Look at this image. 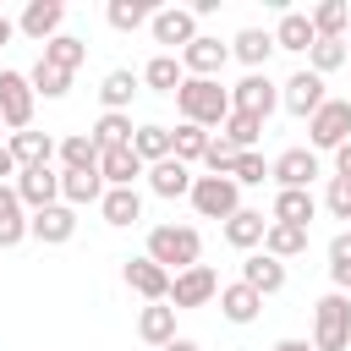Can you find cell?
Listing matches in <instances>:
<instances>
[{"instance_id":"cell-1","label":"cell","mask_w":351,"mask_h":351,"mask_svg":"<svg viewBox=\"0 0 351 351\" xmlns=\"http://www.w3.org/2000/svg\"><path fill=\"white\" fill-rule=\"evenodd\" d=\"M176 110H181V121H192V126H225V115H230V88L219 82V77H186L181 88H176Z\"/></svg>"},{"instance_id":"cell-2","label":"cell","mask_w":351,"mask_h":351,"mask_svg":"<svg viewBox=\"0 0 351 351\" xmlns=\"http://www.w3.org/2000/svg\"><path fill=\"white\" fill-rule=\"evenodd\" d=\"M143 258H154L165 274H181V269L203 263V236H197V225H176V219L170 225H154Z\"/></svg>"},{"instance_id":"cell-3","label":"cell","mask_w":351,"mask_h":351,"mask_svg":"<svg viewBox=\"0 0 351 351\" xmlns=\"http://www.w3.org/2000/svg\"><path fill=\"white\" fill-rule=\"evenodd\" d=\"M351 346V296L324 291L313 302V351H346Z\"/></svg>"},{"instance_id":"cell-4","label":"cell","mask_w":351,"mask_h":351,"mask_svg":"<svg viewBox=\"0 0 351 351\" xmlns=\"http://www.w3.org/2000/svg\"><path fill=\"white\" fill-rule=\"evenodd\" d=\"M307 143L313 154H335L340 143H351V99H324L307 115Z\"/></svg>"},{"instance_id":"cell-5","label":"cell","mask_w":351,"mask_h":351,"mask_svg":"<svg viewBox=\"0 0 351 351\" xmlns=\"http://www.w3.org/2000/svg\"><path fill=\"white\" fill-rule=\"evenodd\" d=\"M186 197H192V208L203 219H230L241 208V186L230 176H192V192Z\"/></svg>"},{"instance_id":"cell-6","label":"cell","mask_w":351,"mask_h":351,"mask_svg":"<svg viewBox=\"0 0 351 351\" xmlns=\"http://www.w3.org/2000/svg\"><path fill=\"white\" fill-rule=\"evenodd\" d=\"M33 104H38V93L27 82V71H0V126L5 132H27L33 126Z\"/></svg>"},{"instance_id":"cell-7","label":"cell","mask_w":351,"mask_h":351,"mask_svg":"<svg viewBox=\"0 0 351 351\" xmlns=\"http://www.w3.org/2000/svg\"><path fill=\"white\" fill-rule=\"evenodd\" d=\"M318 176H324V159L313 148H285L280 159H269V181H280V192H313Z\"/></svg>"},{"instance_id":"cell-8","label":"cell","mask_w":351,"mask_h":351,"mask_svg":"<svg viewBox=\"0 0 351 351\" xmlns=\"http://www.w3.org/2000/svg\"><path fill=\"white\" fill-rule=\"evenodd\" d=\"M219 296V274L208 269V263H192V269H181V274H170V307L176 313H186V307H208Z\"/></svg>"},{"instance_id":"cell-9","label":"cell","mask_w":351,"mask_h":351,"mask_svg":"<svg viewBox=\"0 0 351 351\" xmlns=\"http://www.w3.org/2000/svg\"><path fill=\"white\" fill-rule=\"evenodd\" d=\"M230 110L269 121V115L280 110V82H269V71H247V77L230 88Z\"/></svg>"},{"instance_id":"cell-10","label":"cell","mask_w":351,"mask_h":351,"mask_svg":"<svg viewBox=\"0 0 351 351\" xmlns=\"http://www.w3.org/2000/svg\"><path fill=\"white\" fill-rule=\"evenodd\" d=\"M148 33H154V44H165V55H181V49L197 38V16H192L186 5H165V11H154Z\"/></svg>"},{"instance_id":"cell-11","label":"cell","mask_w":351,"mask_h":351,"mask_svg":"<svg viewBox=\"0 0 351 351\" xmlns=\"http://www.w3.org/2000/svg\"><path fill=\"white\" fill-rule=\"evenodd\" d=\"M16 197H22V208L27 214H38V208H49V203H60V170L55 165H33V170H16Z\"/></svg>"},{"instance_id":"cell-12","label":"cell","mask_w":351,"mask_h":351,"mask_svg":"<svg viewBox=\"0 0 351 351\" xmlns=\"http://www.w3.org/2000/svg\"><path fill=\"white\" fill-rule=\"evenodd\" d=\"M27 236H33V241H44V247H66V241L77 236V208L49 203V208L27 214Z\"/></svg>"},{"instance_id":"cell-13","label":"cell","mask_w":351,"mask_h":351,"mask_svg":"<svg viewBox=\"0 0 351 351\" xmlns=\"http://www.w3.org/2000/svg\"><path fill=\"white\" fill-rule=\"evenodd\" d=\"M176 60H181V71H186V77H219V71H225V60H230V44H219V38L197 33Z\"/></svg>"},{"instance_id":"cell-14","label":"cell","mask_w":351,"mask_h":351,"mask_svg":"<svg viewBox=\"0 0 351 351\" xmlns=\"http://www.w3.org/2000/svg\"><path fill=\"white\" fill-rule=\"evenodd\" d=\"M324 99H329V93H324V77H313L307 66H302V71H291V77L280 82V104H285L291 115H302V121H307Z\"/></svg>"},{"instance_id":"cell-15","label":"cell","mask_w":351,"mask_h":351,"mask_svg":"<svg viewBox=\"0 0 351 351\" xmlns=\"http://www.w3.org/2000/svg\"><path fill=\"white\" fill-rule=\"evenodd\" d=\"M60 22H66V5L60 0H27L22 16H16V33H27L33 44H49L60 33Z\"/></svg>"},{"instance_id":"cell-16","label":"cell","mask_w":351,"mask_h":351,"mask_svg":"<svg viewBox=\"0 0 351 351\" xmlns=\"http://www.w3.org/2000/svg\"><path fill=\"white\" fill-rule=\"evenodd\" d=\"M121 280H126V285H132L143 302H165V296H170V274H165L154 258H126Z\"/></svg>"},{"instance_id":"cell-17","label":"cell","mask_w":351,"mask_h":351,"mask_svg":"<svg viewBox=\"0 0 351 351\" xmlns=\"http://www.w3.org/2000/svg\"><path fill=\"white\" fill-rule=\"evenodd\" d=\"M274 49H285V55H307L313 44H318V33H313V22H307V11H280V22H274Z\"/></svg>"},{"instance_id":"cell-18","label":"cell","mask_w":351,"mask_h":351,"mask_svg":"<svg viewBox=\"0 0 351 351\" xmlns=\"http://www.w3.org/2000/svg\"><path fill=\"white\" fill-rule=\"evenodd\" d=\"M143 181H148L154 197H186V192H192V165H181V159H159V165L143 170Z\"/></svg>"},{"instance_id":"cell-19","label":"cell","mask_w":351,"mask_h":351,"mask_svg":"<svg viewBox=\"0 0 351 351\" xmlns=\"http://www.w3.org/2000/svg\"><path fill=\"white\" fill-rule=\"evenodd\" d=\"M99 214H104V225L126 230V225H137V219H143V192H137V186H104Z\"/></svg>"},{"instance_id":"cell-20","label":"cell","mask_w":351,"mask_h":351,"mask_svg":"<svg viewBox=\"0 0 351 351\" xmlns=\"http://www.w3.org/2000/svg\"><path fill=\"white\" fill-rule=\"evenodd\" d=\"M11 159H16V170H33V165H55V137L49 132H11Z\"/></svg>"},{"instance_id":"cell-21","label":"cell","mask_w":351,"mask_h":351,"mask_svg":"<svg viewBox=\"0 0 351 351\" xmlns=\"http://www.w3.org/2000/svg\"><path fill=\"white\" fill-rule=\"evenodd\" d=\"M143 170H148V165L132 154V143H126V148H104V154H99V176H104V186H137V181H143Z\"/></svg>"},{"instance_id":"cell-22","label":"cell","mask_w":351,"mask_h":351,"mask_svg":"<svg viewBox=\"0 0 351 351\" xmlns=\"http://www.w3.org/2000/svg\"><path fill=\"white\" fill-rule=\"evenodd\" d=\"M241 285H252L258 296H274V291H285V263L269 258V252H247V263H241Z\"/></svg>"},{"instance_id":"cell-23","label":"cell","mask_w":351,"mask_h":351,"mask_svg":"<svg viewBox=\"0 0 351 351\" xmlns=\"http://www.w3.org/2000/svg\"><path fill=\"white\" fill-rule=\"evenodd\" d=\"M104 197V176L99 170H60V203L66 208H88Z\"/></svg>"},{"instance_id":"cell-24","label":"cell","mask_w":351,"mask_h":351,"mask_svg":"<svg viewBox=\"0 0 351 351\" xmlns=\"http://www.w3.org/2000/svg\"><path fill=\"white\" fill-rule=\"evenodd\" d=\"M263 230H269V219H263L258 208H236V214L225 219V241H230L236 252H258V247H263Z\"/></svg>"},{"instance_id":"cell-25","label":"cell","mask_w":351,"mask_h":351,"mask_svg":"<svg viewBox=\"0 0 351 351\" xmlns=\"http://www.w3.org/2000/svg\"><path fill=\"white\" fill-rule=\"evenodd\" d=\"M137 71H126V66H115V71H104V82H99V104L104 110H115V115H126L132 110V99H137Z\"/></svg>"},{"instance_id":"cell-26","label":"cell","mask_w":351,"mask_h":351,"mask_svg":"<svg viewBox=\"0 0 351 351\" xmlns=\"http://www.w3.org/2000/svg\"><path fill=\"white\" fill-rule=\"evenodd\" d=\"M313 214H318V197H313V192H274V208H269L274 225H296V230H307Z\"/></svg>"},{"instance_id":"cell-27","label":"cell","mask_w":351,"mask_h":351,"mask_svg":"<svg viewBox=\"0 0 351 351\" xmlns=\"http://www.w3.org/2000/svg\"><path fill=\"white\" fill-rule=\"evenodd\" d=\"M214 302H219V313H225L230 324H252V318L263 313V296H258L252 285H241V280H236V285H219Z\"/></svg>"},{"instance_id":"cell-28","label":"cell","mask_w":351,"mask_h":351,"mask_svg":"<svg viewBox=\"0 0 351 351\" xmlns=\"http://www.w3.org/2000/svg\"><path fill=\"white\" fill-rule=\"evenodd\" d=\"M137 335L165 351V346L176 340V307H170V302H148V307L137 313Z\"/></svg>"},{"instance_id":"cell-29","label":"cell","mask_w":351,"mask_h":351,"mask_svg":"<svg viewBox=\"0 0 351 351\" xmlns=\"http://www.w3.org/2000/svg\"><path fill=\"white\" fill-rule=\"evenodd\" d=\"M27 241V208L16 197V186H0V252Z\"/></svg>"},{"instance_id":"cell-30","label":"cell","mask_w":351,"mask_h":351,"mask_svg":"<svg viewBox=\"0 0 351 351\" xmlns=\"http://www.w3.org/2000/svg\"><path fill=\"white\" fill-rule=\"evenodd\" d=\"M230 55H236L247 71H263V66H269V55H274V38H269L263 27H241V33L230 38Z\"/></svg>"},{"instance_id":"cell-31","label":"cell","mask_w":351,"mask_h":351,"mask_svg":"<svg viewBox=\"0 0 351 351\" xmlns=\"http://www.w3.org/2000/svg\"><path fill=\"white\" fill-rule=\"evenodd\" d=\"M137 82H143V88H154V93H170V99H176V88L186 82V71H181V60H176V55H165V49H159V55L137 71Z\"/></svg>"},{"instance_id":"cell-32","label":"cell","mask_w":351,"mask_h":351,"mask_svg":"<svg viewBox=\"0 0 351 351\" xmlns=\"http://www.w3.org/2000/svg\"><path fill=\"white\" fill-rule=\"evenodd\" d=\"M307 22H313L318 38H346V27H351V5H346V0H318V5L307 11Z\"/></svg>"},{"instance_id":"cell-33","label":"cell","mask_w":351,"mask_h":351,"mask_svg":"<svg viewBox=\"0 0 351 351\" xmlns=\"http://www.w3.org/2000/svg\"><path fill=\"white\" fill-rule=\"evenodd\" d=\"M208 137H214V132H203V126L181 121V126L170 132V159H181V165H203V154H208Z\"/></svg>"},{"instance_id":"cell-34","label":"cell","mask_w":351,"mask_h":351,"mask_svg":"<svg viewBox=\"0 0 351 351\" xmlns=\"http://www.w3.org/2000/svg\"><path fill=\"white\" fill-rule=\"evenodd\" d=\"M55 159H60V170H99V148H93L88 132L60 137V143H55Z\"/></svg>"},{"instance_id":"cell-35","label":"cell","mask_w":351,"mask_h":351,"mask_svg":"<svg viewBox=\"0 0 351 351\" xmlns=\"http://www.w3.org/2000/svg\"><path fill=\"white\" fill-rule=\"evenodd\" d=\"M258 252H269V258H280V263H285V258H302V252H307V230H296V225H274V219H269Z\"/></svg>"},{"instance_id":"cell-36","label":"cell","mask_w":351,"mask_h":351,"mask_svg":"<svg viewBox=\"0 0 351 351\" xmlns=\"http://www.w3.org/2000/svg\"><path fill=\"white\" fill-rule=\"evenodd\" d=\"M132 132H137V126H132V115L104 110V115L93 121V132H88V137H93V148L104 154V148H126V143H132Z\"/></svg>"},{"instance_id":"cell-37","label":"cell","mask_w":351,"mask_h":351,"mask_svg":"<svg viewBox=\"0 0 351 351\" xmlns=\"http://www.w3.org/2000/svg\"><path fill=\"white\" fill-rule=\"evenodd\" d=\"M104 16H110V27H115V33H137V27H148V22H154V5H148V0H110V5H104Z\"/></svg>"},{"instance_id":"cell-38","label":"cell","mask_w":351,"mask_h":351,"mask_svg":"<svg viewBox=\"0 0 351 351\" xmlns=\"http://www.w3.org/2000/svg\"><path fill=\"white\" fill-rule=\"evenodd\" d=\"M38 60H49V66H60V71H77L82 60H88V44L77 38V33H55L49 44H44V55Z\"/></svg>"},{"instance_id":"cell-39","label":"cell","mask_w":351,"mask_h":351,"mask_svg":"<svg viewBox=\"0 0 351 351\" xmlns=\"http://www.w3.org/2000/svg\"><path fill=\"white\" fill-rule=\"evenodd\" d=\"M219 137H225L236 154H247V148H258V137H263V121H258V115H241V110H230V115H225V126H219Z\"/></svg>"},{"instance_id":"cell-40","label":"cell","mask_w":351,"mask_h":351,"mask_svg":"<svg viewBox=\"0 0 351 351\" xmlns=\"http://www.w3.org/2000/svg\"><path fill=\"white\" fill-rule=\"evenodd\" d=\"M132 154L143 159V165H159V159H170V126H137L132 132Z\"/></svg>"},{"instance_id":"cell-41","label":"cell","mask_w":351,"mask_h":351,"mask_svg":"<svg viewBox=\"0 0 351 351\" xmlns=\"http://www.w3.org/2000/svg\"><path fill=\"white\" fill-rule=\"evenodd\" d=\"M346 60H351L346 38H318V44L307 49V71H313V77H329V71H340Z\"/></svg>"},{"instance_id":"cell-42","label":"cell","mask_w":351,"mask_h":351,"mask_svg":"<svg viewBox=\"0 0 351 351\" xmlns=\"http://www.w3.org/2000/svg\"><path fill=\"white\" fill-rule=\"evenodd\" d=\"M27 82H33V93H38V99H66V88H71V71H60V66H49V60H33Z\"/></svg>"},{"instance_id":"cell-43","label":"cell","mask_w":351,"mask_h":351,"mask_svg":"<svg viewBox=\"0 0 351 351\" xmlns=\"http://www.w3.org/2000/svg\"><path fill=\"white\" fill-rule=\"evenodd\" d=\"M230 181H236V186H263V181H269V159H263L258 148L236 154V165H230Z\"/></svg>"},{"instance_id":"cell-44","label":"cell","mask_w":351,"mask_h":351,"mask_svg":"<svg viewBox=\"0 0 351 351\" xmlns=\"http://www.w3.org/2000/svg\"><path fill=\"white\" fill-rule=\"evenodd\" d=\"M324 208H329L335 219H351V181H346V176H329V186H324Z\"/></svg>"},{"instance_id":"cell-45","label":"cell","mask_w":351,"mask_h":351,"mask_svg":"<svg viewBox=\"0 0 351 351\" xmlns=\"http://www.w3.org/2000/svg\"><path fill=\"white\" fill-rule=\"evenodd\" d=\"M203 165H208V176H230V165H236V148H230L225 137H208V154H203Z\"/></svg>"},{"instance_id":"cell-46","label":"cell","mask_w":351,"mask_h":351,"mask_svg":"<svg viewBox=\"0 0 351 351\" xmlns=\"http://www.w3.org/2000/svg\"><path fill=\"white\" fill-rule=\"evenodd\" d=\"M329 263H351V230H340V236L329 241Z\"/></svg>"},{"instance_id":"cell-47","label":"cell","mask_w":351,"mask_h":351,"mask_svg":"<svg viewBox=\"0 0 351 351\" xmlns=\"http://www.w3.org/2000/svg\"><path fill=\"white\" fill-rule=\"evenodd\" d=\"M16 181V159H11V148L0 143V186H11Z\"/></svg>"},{"instance_id":"cell-48","label":"cell","mask_w":351,"mask_h":351,"mask_svg":"<svg viewBox=\"0 0 351 351\" xmlns=\"http://www.w3.org/2000/svg\"><path fill=\"white\" fill-rule=\"evenodd\" d=\"M335 176H346V181H351V143H340V148H335Z\"/></svg>"},{"instance_id":"cell-49","label":"cell","mask_w":351,"mask_h":351,"mask_svg":"<svg viewBox=\"0 0 351 351\" xmlns=\"http://www.w3.org/2000/svg\"><path fill=\"white\" fill-rule=\"evenodd\" d=\"M186 11H192V16H214V11H219V0H192Z\"/></svg>"},{"instance_id":"cell-50","label":"cell","mask_w":351,"mask_h":351,"mask_svg":"<svg viewBox=\"0 0 351 351\" xmlns=\"http://www.w3.org/2000/svg\"><path fill=\"white\" fill-rule=\"evenodd\" d=\"M165 351H203V346H197V340H192V335H176V340H170V346H165Z\"/></svg>"},{"instance_id":"cell-51","label":"cell","mask_w":351,"mask_h":351,"mask_svg":"<svg viewBox=\"0 0 351 351\" xmlns=\"http://www.w3.org/2000/svg\"><path fill=\"white\" fill-rule=\"evenodd\" d=\"M274 351H313V340H274Z\"/></svg>"},{"instance_id":"cell-52","label":"cell","mask_w":351,"mask_h":351,"mask_svg":"<svg viewBox=\"0 0 351 351\" xmlns=\"http://www.w3.org/2000/svg\"><path fill=\"white\" fill-rule=\"evenodd\" d=\"M11 38H16V22H11V16H0V49H5Z\"/></svg>"},{"instance_id":"cell-53","label":"cell","mask_w":351,"mask_h":351,"mask_svg":"<svg viewBox=\"0 0 351 351\" xmlns=\"http://www.w3.org/2000/svg\"><path fill=\"white\" fill-rule=\"evenodd\" d=\"M346 49H351V27H346Z\"/></svg>"},{"instance_id":"cell-54","label":"cell","mask_w":351,"mask_h":351,"mask_svg":"<svg viewBox=\"0 0 351 351\" xmlns=\"http://www.w3.org/2000/svg\"><path fill=\"white\" fill-rule=\"evenodd\" d=\"M346 66H351V60H346Z\"/></svg>"},{"instance_id":"cell-55","label":"cell","mask_w":351,"mask_h":351,"mask_svg":"<svg viewBox=\"0 0 351 351\" xmlns=\"http://www.w3.org/2000/svg\"><path fill=\"white\" fill-rule=\"evenodd\" d=\"M0 132H5V126H0Z\"/></svg>"},{"instance_id":"cell-56","label":"cell","mask_w":351,"mask_h":351,"mask_svg":"<svg viewBox=\"0 0 351 351\" xmlns=\"http://www.w3.org/2000/svg\"><path fill=\"white\" fill-rule=\"evenodd\" d=\"M346 351H351V346H346Z\"/></svg>"}]
</instances>
